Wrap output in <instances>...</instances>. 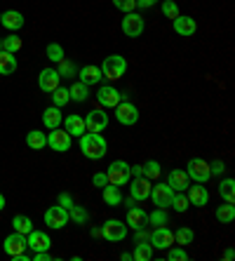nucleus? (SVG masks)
<instances>
[{"mask_svg":"<svg viewBox=\"0 0 235 261\" xmlns=\"http://www.w3.org/2000/svg\"><path fill=\"white\" fill-rule=\"evenodd\" d=\"M49 97H52V106H57V109H64L68 101H71V97H68V87H57L55 92H49Z\"/></svg>","mask_w":235,"mask_h":261,"instance_id":"e433bc0d","label":"nucleus"},{"mask_svg":"<svg viewBox=\"0 0 235 261\" xmlns=\"http://www.w3.org/2000/svg\"><path fill=\"white\" fill-rule=\"evenodd\" d=\"M3 210H5V195L0 193V212H3Z\"/></svg>","mask_w":235,"mask_h":261,"instance_id":"13d9d810","label":"nucleus"},{"mask_svg":"<svg viewBox=\"0 0 235 261\" xmlns=\"http://www.w3.org/2000/svg\"><path fill=\"white\" fill-rule=\"evenodd\" d=\"M160 10H163V14L167 19H176L179 17V5H176L174 0H160Z\"/></svg>","mask_w":235,"mask_h":261,"instance_id":"37998d69","label":"nucleus"},{"mask_svg":"<svg viewBox=\"0 0 235 261\" xmlns=\"http://www.w3.org/2000/svg\"><path fill=\"white\" fill-rule=\"evenodd\" d=\"M64 129H66L71 137H80V134H85L87 129H85V118L78 116V113H71V116L64 118Z\"/></svg>","mask_w":235,"mask_h":261,"instance_id":"5701e85b","label":"nucleus"},{"mask_svg":"<svg viewBox=\"0 0 235 261\" xmlns=\"http://www.w3.org/2000/svg\"><path fill=\"white\" fill-rule=\"evenodd\" d=\"M233 256H235V252H233V249H226V252H223V259H226V261H230V259H233Z\"/></svg>","mask_w":235,"mask_h":261,"instance_id":"5fc2aeb1","label":"nucleus"},{"mask_svg":"<svg viewBox=\"0 0 235 261\" xmlns=\"http://www.w3.org/2000/svg\"><path fill=\"white\" fill-rule=\"evenodd\" d=\"M129 170H132L134 176H144V165H134V167L129 165Z\"/></svg>","mask_w":235,"mask_h":261,"instance_id":"864d4df0","label":"nucleus"},{"mask_svg":"<svg viewBox=\"0 0 235 261\" xmlns=\"http://www.w3.org/2000/svg\"><path fill=\"white\" fill-rule=\"evenodd\" d=\"M80 139V151L85 158L90 160H101L109 153V141L103 139L101 132H85L78 137Z\"/></svg>","mask_w":235,"mask_h":261,"instance_id":"f257e3e1","label":"nucleus"},{"mask_svg":"<svg viewBox=\"0 0 235 261\" xmlns=\"http://www.w3.org/2000/svg\"><path fill=\"white\" fill-rule=\"evenodd\" d=\"M26 19L21 12H17V10H5V12L0 14V26L3 29H7L10 33H17L19 29H24Z\"/></svg>","mask_w":235,"mask_h":261,"instance_id":"f3484780","label":"nucleus"},{"mask_svg":"<svg viewBox=\"0 0 235 261\" xmlns=\"http://www.w3.org/2000/svg\"><path fill=\"white\" fill-rule=\"evenodd\" d=\"M127 228H132V231H139V228H146L148 226V214H146V210H141V207H129L127 210Z\"/></svg>","mask_w":235,"mask_h":261,"instance_id":"aec40b11","label":"nucleus"},{"mask_svg":"<svg viewBox=\"0 0 235 261\" xmlns=\"http://www.w3.org/2000/svg\"><path fill=\"white\" fill-rule=\"evenodd\" d=\"M148 224L151 226H167L169 224V214L163 207H155L151 214H148Z\"/></svg>","mask_w":235,"mask_h":261,"instance_id":"4c0bfd02","label":"nucleus"},{"mask_svg":"<svg viewBox=\"0 0 235 261\" xmlns=\"http://www.w3.org/2000/svg\"><path fill=\"white\" fill-rule=\"evenodd\" d=\"M148 243L153 245V249H169L174 245V231H169L167 226H155L148 236Z\"/></svg>","mask_w":235,"mask_h":261,"instance_id":"6e6552de","label":"nucleus"},{"mask_svg":"<svg viewBox=\"0 0 235 261\" xmlns=\"http://www.w3.org/2000/svg\"><path fill=\"white\" fill-rule=\"evenodd\" d=\"M219 195L223 198V202H235V181L233 179H223L219 184Z\"/></svg>","mask_w":235,"mask_h":261,"instance_id":"c9c22d12","label":"nucleus"},{"mask_svg":"<svg viewBox=\"0 0 235 261\" xmlns=\"http://www.w3.org/2000/svg\"><path fill=\"white\" fill-rule=\"evenodd\" d=\"M210 172H212V176H221L223 172H226L223 160H214V163H210Z\"/></svg>","mask_w":235,"mask_h":261,"instance_id":"09e8293b","label":"nucleus"},{"mask_svg":"<svg viewBox=\"0 0 235 261\" xmlns=\"http://www.w3.org/2000/svg\"><path fill=\"white\" fill-rule=\"evenodd\" d=\"M106 176H109V184H113V186H127L129 179H132V170H129V165L125 160H113L109 165Z\"/></svg>","mask_w":235,"mask_h":261,"instance_id":"20e7f679","label":"nucleus"},{"mask_svg":"<svg viewBox=\"0 0 235 261\" xmlns=\"http://www.w3.org/2000/svg\"><path fill=\"white\" fill-rule=\"evenodd\" d=\"M26 146L33 148V151H40V148L47 146V134L40 132V129H31V132L26 134Z\"/></svg>","mask_w":235,"mask_h":261,"instance_id":"bb28decb","label":"nucleus"},{"mask_svg":"<svg viewBox=\"0 0 235 261\" xmlns=\"http://www.w3.org/2000/svg\"><path fill=\"white\" fill-rule=\"evenodd\" d=\"M165 252H167V254H165L167 261H186L188 259V252L181 247V245H172V247L165 249Z\"/></svg>","mask_w":235,"mask_h":261,"instance_id":"a19ab883","label":"nucleus"},{"mask_svg":"<svg viewBox=\"0 0 235 261\" xmlns=\"http://www.w3.org/2000/svg\"><path fill=\"white\" fill-rule=\"evenodd\" d=\"M45 52H47V59L52 61V64H59V61L66 57L64 55V47H61L59 43H49L47 47H45Z\"/></svg>","mask_w":235,"mask_h":261,"instance_id":"79ce46f5","label":"nucleus"},{"mask_svg":"<svg viewBox=\"0 0 235 261\" xmlns=\"http://www.w3.org/2000/svg\"><path fill=\"white\" fill-rule=\"evenodd\" d=\"M172 29H174L176 36L188 38L198 31V21H195L193 17H188V14H179L176 19H172Z\"/></svg>","mask_w":235,"mask_h":261,"instance_id":"2eb2a0df","label":"nucleus"},{"mask_svg":"<svg viewBox=\"0 0 235 261\" xmlns=\"http://www.w3.org/2000/svg\"><path fill=\"white\" fill-rule=\"evenodd\" d=\"M120 259H122V261H129V259H132V252H122Z\"/></svg>","mask_w":235,"mask_h":261,"instance_id":"4d7b16f0","label":"nucleus"},{"mask_svg":"<svg viewBox=\"0 0 235 261\" xmlns=\"http://www.w3.org/2000/svg\"><path fill=\"white\" fill-rule=\"evenodd\" d=\"M90 233H92V238H101V228H97V226H94Z\"/></svg>","mask_w":235,"mask_h":261,"instance_id":"6e6d98bb","label":"nucleus"},{"mask_svg":"<svg viewBox=\"0 0 235 261\" xmlns=\"http://www.w3.org/2000/svg\"><path fill=\"white\" fill-rule=\"evenodd\" d=\"M186 174L191 181L195 184H207L212 179V172H210V163L202 158H191L186 163Z\"/></svg>","mask_w":235,"mask_h":261,"instance_id":"7ed1b4c3","label":"nucleus"},{"mask_svg":"<svg viewBox=\"0 0 235 261\" xmlns=\"http://www.w3.org/2000/svg\"><path fill=\"white\" fill-rule=\"evenodd\" d=\"M169 207H172L174 212H186L188 207H191V202H188V198H186V191H176Z\"/></svg>","mask_w":235,"mask_h":261,"instance_id":"ea45409f","label":"nucleus"},{"mask_svg":"<svg viewBox=\"0 0 235 261\" xmlns=\"http://www.w3.org/2000/svg\"><path fill=\"white\" fill-rule=\"evenodd\" d=\"M109 127V113L103 109H94L85 116V129L87 132H103Z\"/></svg>","mask_w":235,"mask_h":261,"instance_id":"ddd939ff","label":"nucleus"},{"mask_svg":"<svg viewBox=\"0 0 235 261\" xmlns=\"http://www.w3.org/2000/svg\"><path fill=\"white\" fill-rule=\"evenodd\" d=\"M151 195V179H146V176H134L129 179V198L134 202L137 200H146Z\"/></svg>","mask_w":235,"mask_h":261,"instance_id":"4468645a","label":"nucleus"},{"mask_svg":"<svg viewBox=\"0 0 235 261\" xmlns=\"http://www.w3.org/2000/svg\"><path fill=\"white\" fill-rule=\"evenodd\" d=\"M193 240H195V233H193V228H188V226H181V228L174 231V245L186 247V245H191Z\"/></svg>","mask_w":235,"mask_h":261,"instance_id":"473e14b6","label":"nucleus"},{"mask_svg":"<svg viewBox=\"0 0 235 261\" xmlns=\"http://www.w3.org/2000/svg\"><path fill=\"white\" fill-rule=\"evenodd\" d=\"M120 29H122V33H125L127 38H139L146 31V21H144V17H141V14L127 12L125 17H122Z\"/></svg>","mask_w":235,"mask_h":261,"instance_id":"423d86ee","label":"nucleus"},{"mask_svg":"<svg viewBox=\"0 0 235 261\" xmlns=\"http://www.w3.org/2000/svg\"><path fill=\"white\" fill-rule=\"evenodd\" d=\"M101 198L103 202L109 207H118L122 202V193H120V186H113V184H106L101 189Z\"/></svg>","mask_w":235,"mask_h":261,"instance_id":"a878e982","label":"nucleus"},{"mask_svg":"<svg viewBox=\"0 0 235 261\" xmlns=\"http://www.w3.org/2000/svg\"><path fill=\"white\" fill-rule=\"evenodd\" d=\"M99 68H101L103 78L111 80V83H115V80H120L127 73V59L122 55H109L101 61V66Z\"/></svg>","mask_w":235,"mask_h":261,"instance_id":"f03ea898","label":"nucleus"},{"mask_svg":"<svg viewBox=\"0 0 235 261\" xmlns=\"http://www.w3.org/2000/svg\"><path fill=\"white\" fill-rule=\"evenodd\" d=\"M42 221H45V226H49L52 231H59V228H64L71 219H68V210H64L61 205H55V207H47Z\"/></svg>","mask_w":235,"mask_h":261,"instance_id":"0eeeda50","label":"nucleus"},{"mask_svg":"<svg viewBox=\"0 0 235 261\" xmlns=\"http://www.w3.org/2000/svg\"><path fill=\"white\" fill-rule=\"evenodd\" d=\"M68 97H71V101H78V103L87 101V99H90V87L78 80V83H73V85L68 87Z\"/></svg>","mask_w":235,"mask_h":261,"instance_id":"c756f323","label":"nucleus"},{"mask_svg":"<svg viewBox=\"0 0 235 261\" xmlns=\"http://www.w3.org/2000/svg\"><path fill=\"white\" fill-rule=\"evenodd\" d=\"M47 146L52 148V151H57V153H66L68 148H71V134H68L66 129H59V127L49 129Z\"/></svg>","mask_w":235,"mask_h":261,"instance_id":"f8f14e48","label":"nucleus"},{"mask_svg":"<svg viewBox=\"0 0 235 261\" xmlns=\"http://www.w3.org/2000/svg\"><path fill=\"white\" fill-rule=\"evenodd\" d=\"M68 219H71L73 224L85 226L87 221H90V212H87L85 207H80V205H73L71 210H68Z\"/></svg>","mask_w":235,"mask_h":261,"instance_id":"f704fd0d","label":"nucleus"},{"mask_svg":"<svg viewBox=\"0 0 235 261\" xmlns=\"http://www.w3.org/2000/svg\"><path fill=\"white\" fill-rule=\"evenodd\" d=\"M29 249V245H26V236L24 233H10V236L3 240V252H5L10 259H14V256H19L21 252H26Z\"/></svg>","mask_w":235,"mask_h":261,"instance_id":"1a4fd4ad","label":"nucleus"},{"mask_svg":"<svg viewBox=\"0 0 235 261\" xmlns=\"http://www.w3.org/2000/svg\"><path fill=\"white\" fill-rule=\"evenodd\" d=\"M61 122H64V116H61V109H57V106H49V109L42 111V125H45L47 129L59 127Z\"/></svg>","mask_w":235,"mask_h":261,"instance_id":"393cba45","label":"nucleus"},{"mask_svg":"<svg viewBox=\"0 0 235 261\" xmlns=\"http://www.w3.org/2000/svg\"><path fill=\"white\" fill-rule=\"evenodd\" d=\"M26 245H29V249H33V252H47V249H52L49 236L45 231H36V228L26 236Z\"/></svg>","mask_w":235,"mask_h":261,"instance_id":"6ab92c4d","label":"nucleus"},{"mask_svg":"<svg viewBox=\"0 0 235 261\" xmlns=\"http://www.w3.org/2000/svg\"><path fill=\"white\" fill-rule=\"evenodd\" d=\"M167 184H169V186H172L174 191H186L188 186H191V179H188L186 170H169Z\"/></svg>","mask_w":235,"mask_h":261,"instance_id":"b1692460","label":"nucleus"},{"mask_svg":"<svg viewBox=\"0 0 235 261\" xmlns=\"http://www.w3.org/2000/svg\"><path fill=\"white\" fill-rule=\"evenodd\" d=\"M106 184H109V176H106V172H97V174H92V186L103 189Z\"/></svg>","mask_w":235,"mask_h":261,"instance_id":"49530a36","label":"nucleus"},{"mask_svg":"<svg viewBox=\"0 0 235 261\" xmlns=\"http://www.w3.org/2000/svg\"><path fill=\"white\" fill-rule=\"evenodd\" d=\"M21 38L17 36V33H10V36L7 38H3V49H5V52H10V55H17L19 49H21Z\"/></svg>","mask_w":235,"mask_h":261,"instance_id":"58836bf2","label":"nucleus"},{"mask_svg":"<svg viewBox=\"0 0 235 261\" xmlns=\"http://www.w3.org/2000/svg\"><path fill=\"white\" fill-rule=\"evenodd\" d=\"M160 0H137V10H148V7L158 5Z\"/></svg>","mask_w":235,"mask_h":261,"instance_id":"3c124183","label":"nucleus"},{"mask_svg":"<svg viewBox=\"0 0 235 261\" xmlns=\"http://www.w3.org/2000/svg\"><path fill=\"white\" fill-rule=\"evenodd\" d=\"M115 120L120 122V125H137L139 122V109L134 106L132 101H120L115 106Z\"/></svg>","mask_w":235,"mask_h":261,"instance_id":"9b49d317","label":"nucleus"},{"mask_svg":"<svg viewBox=\"0 0 235 261\" xmlns=\"http://www.w3.org/2000/svg\"><path fill=\"white\" fill-rule=\"evenodd\" d=\"M33 261H52V254H49V249L47 252H33V256H31Z\"/></svg>","mask_w":235,"mask_h":261,"instance_id":"8fccbe9b","label":"nucleus"},{"mask_svg":"<svg viewBox=\"0 0 235 261\" xmlns=\"http://www.w3.org/2000/svg\"><path fill=\"white\" fill-rule=\"evenodd\" d=\"M186 198L191 205L205 207L207 202H210V191L205 189V184H195V186H188L186 189Z\"/></svg>","mask_w":235,"mask_h":261,"instance_id":"412c9836","label":"nucleus"},{"mask_svg":"<svg viewBox=\"0 0 235 261\" xmlns=\"http://www.w3.org/2000/svg\"><path fill=\"white\" fill-rule=\"evenodd\" d=\"M132 259L134 261H151L153 259V245L148 240H141V243L134 245V252H132Z\"/></svg>","mask_w":235,"mask_h":261,"instance_id":"c85d7f7f","label":"nucleus"},{"mask_svg":"<svg viewBox=\"0 0 235 261\" xmlns=\"http://www.w3.org/2000/svg\"><path fill=\"white\" fill-rule=\"evenodd\" d=\"M176 191L169 186V184H155V186H151V198L153 205L155 207H163V210H167L169 205H172V198H174Z\"/></svg>","mask_w":235,"mask_h":261,"instance_id":"9d476101","label":"nucleus"},{"mask_svg":"<svg viewBox=\"0 0 235 261\" xmlns=\"http://www.w3.org/2000/svg\"><path fill=\"white\" fill-rule=\"evenodd\" d=\"M57 205H61L64 210H71L75 202H73V198H71V193H59L57 195Z\"/></svg>","mask_w":235,"mask_h":261,"instance_id":"de8ad7c7","label":"nucleus"},{"mask_svg":"<svg viewBox=\"0 0 235 261\" xmlns=\"http://www.w3.org/2000/svg\"><path fill=\"white\" fill-rule=\"evenodd\" d=\"M17 57L10 55V52H0V75H12L14 71H17Z\"/></svg>","mask_w":235,"mask_h":261,"instance_id":"cd10ccee","label":"nucleus"},{"mask_svg":"<svg viewBox=\"0 0 235 261\" xmlns=\"http://www.w3.org/2000/svg\"><path fill=\"white\" fill-rule=\"evenodd\" d=\"M160 172H163V167H160V163H158V160H148V163L144 165V176H146V179H158V176H160Z\"/></svg>","mask_w":235,"mask_h":261,"instance_id":"c03bdc74","label":"nucleus"},{"mask_svg":"<svg viewBox=\"0 0 235 261\" xmlns=\"http://www.w3.org/2000/svg\"><path fill=\"white\" fill-rule=\"evenodd\" d=\"M214 217H217L219 224H230L235 219V202H223V205H219Z\"/></svg>","mask_w":235,"mask_h":261,"instance_id":"7c9ffc66","label":"nucleus"},{"mask_svg":"<svg viewBox=\"0 0 235 261\" xmlns=\"http://www.w3.org/2000/svg\"><path fill=\"white\" fill-rule=\"evenodd\" d=\"M137 233V236H134V240H137V243H141V240H148V236H151V233L146 231V228H139V231H134Z\"/></svg>","mask_w":235,"mask_h":261,"instance_id":"603ef678","label":"nucleus"},{"mask_svg":"<svg viewBox=\"0 0 235 261\" xmlns=\"http://www.w3.org/2000/svg\"><path fill=\"white\" fill-rule=\"evenodd\" d=\"M113 7L115 10H120L122 14L134 12V10H137V0H113Z\"/></svg>","mask_w":235,"mask_h":261,"instance_id":"a18cd8bd","label":"nucleus"},{"mask_svg":"<svg viewBox=\"0 0 235 261\" xmlns=\"http://www.w3.org/2000/svg\"><path fill=\"white\" fill-rule=\"evenodd\" d=\"M59 85H61V78H59V73H57V68H42L40 75H38V87L49 94V92H55Z\"/></svg>","mask_w":235,"mask_h":261,"instance_id":"a211bd4d","label":"nucleus"},{"mask_svg":"<svg viewBox=\"0 0 235 261\" xmlns=\"http://www.w3.org/2000/svg\"><path fill=\"white\" fill-rule=\"evenodd\" d=\"M57 73H59V78L71 80V78H75V75H78V66H75L71 59H66V57H64V59L57 64Z\"/></svg>","mask_w":235,"mask_h":261,"instance_id":"2f4dec72","label":"nucleus"},{"mask_svg":"<svg viewBox=\"0 0 235 261\" xmlns=\"http://www.w3.org/2000/svg\"><path fill=\"white\" fill-rule=\"evenodd\" d=\"M97 101L101 109H115L120 103V92L115 90L113 85H103L97 90Z\"/></svg>","mask_w":235,"mask_h":261,"instance_id":"dca6fc26","label":"nucleus"},{"mask_svg":"<svg viewBox=\"0 0 235 261\" xmlns=\"http://www.w3.org/2000/svg\"><path fill=\"white\" fill-rule=\"evenodd\" d=\"M78 80L80 83H85L87 87H92V85H99L103 80V75H101V68L99 66H83V68H78Z\"/></svg>","mask_w":235,"mask_h":261,"instance_id":"4be33fe9","label":"nucleus"},{"mask_svg":"<svg viewBox=\"0 0 235 261\" xmlns=\"http://www.w3.org/2000/svg\"><path fill=\"white\" fill-rule=\"evenodd\" d=\"M101 238H106L109 243H122L127 238V224L120 219H109L101 226Z\"/></svg>","mask_w":235,"mask_h":261,"instance_id":"39448f33","label":"nucleus"},{"mask_svg":"<svg viewBox=\"0 0 235 261\" xmlns=\"http://www.w3.org/2000/svg\"><path fill=\"white\" fill-rule=\"evenodd\" d=\"M0 52H3V40H0Z\"/></svg>","mask_w":235,"mask_h":261,"instance_id":"bf43d9fd","label":"nucleus"},{"mask_svg":"<svg viewBox=\"0 0 235 261\" xmlns=\"http://www.w3.org/2000/svg\"><path fill=\"white\" fill-rule=\"evenodd\" d=\"M12 226L17 233H24V236H29L31 231H33V221H31L26 214H14L12 217Z\"/></svg>","mask_w":235,"mask_h":261,"instance_id":"72a5a7b5","label":"nucleus"}]
</instances>
